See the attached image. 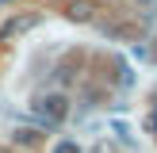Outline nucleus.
<instances>
[{
	"instance_id": "f257e3e1",
	"label": "nucleus",
	"mask_w": 157,
	"mask_h": 153,
	"mask_svg": "<svg viewBox=\"0 0 157 153\" xmlns=\"http://www.w3.org/2000/svg\"><path fill=\"white\" fill-rule=\"evenodd\" d=\"M35 115L46 122V126H58V122H65V115H69V99L61 96V92H46V96L35 99Z\"/></svg>"
},
{
	"instance_id": "20e7f679",
	"label": "nucleus",
	"mask_w": 157,
	"mask_h": 153,
	"mask_svg": "<svg viewBox=\"0 0 157 153\" xmlns=\"http://www.w3.org/2000/svg\"><path fill=\"white\" fill-rule=\"evenodd\" d=\"M15 142H19V145H35V142H38V130L19 126V130H15Z\"/></svg>"
},
{
	"instance_id": "423d86ee",
	"label": "nucleus",
	"mask_w": 157,
	"mask_h": 153,
	"mask_svg": "<svg viewBox=\"0 0 157 153\" xmlns=\"http://www.w3.org/2000/svg\"><path fill=\"white\" fill-rule=\"evenodd\" d=\"M146 126H150V130H157V111L150 115V119H146Z\"/></svg>"
},
{
	"instance_id": "6e6552de",
	"label": "nucleus",
	"mask_w": 157,
	"mask_h": 153,
	"mask_svg": "<svg viewBox=\"0 0 157 153\" xmlns=\"http://www.w3.org/2000/svg\"><path fill=\"white\" fill-rule=\"evenodd\" d=\"M0 153H12V149H4V145H0Z\"/></svg>"
},
{
	"instance_id": "39448f33",
	"label": "nucleus",
	"mask_w": 157,
	"mask_h": 153,
	"mask_svg": "<svg viewBox=\"0 0 157 153\" xmlns=\"http://www.w3.org/2000/svg\"><path fill=\"white\" fill-rule=\"evenodd\" d=\"M54 153H81V145H77V142H58Z\"/></svg>"
},
{
	"instance_id": "0eeeda50",
	"label": "nucleus",
	"mask_w": 157,
	"mask_h": 153,
	"mask_svg": "<svg viewBox=\"0 0 157 153\" xmlns=\"http://www.w3.org/2000/svg\"><path fill=\"white\" fill-rule=\"evenodd\" d=\"M134 4H142V8H157V0H134Z\"/></svg>"
},
{
	"instance_id": "7ed1b4c3",
	"label": "nucleus",
	"mask_w": 157,
	"mask_h": 153,
	"mask_svg": "<svg viewBox=\"0 0 157 153\" xmlns=\"http://www.w3.org/2000/svg\"><path fill=\"white\" fill-rule=\"evenodd\" d=\"M65 19L92 23V19H96V4H92V0H69V4H65Z\"/></svg>"
},
{
	"instance_id": "f03ea898",
	"label": "nucleus",
	"mask_w": 157,
	"mask_h": 153,
	"mask_svg": "<svg viewBox=\"0 0 157 153\" xmlns=\"http://www.w3.org/2000/svg\"><path fill=\"white\" fill-rule=\"evenodd\" d=\"M35 27H38V15H35V12L12 15V19L0 27V42H8V38H15V35H27V31H35Z\"/></svg>"
}]
</instances>
